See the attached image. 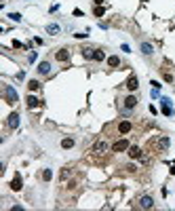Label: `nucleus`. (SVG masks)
Wrapping results in <instances>:
<instances>
[{"label":"nucleus","instance_id":"nucleus-2","mask_svg":"<svg viewBox=\"0 0 175 211\" xmlns=\"http://www.w3.org/2000/svg\"><path fill=\"white\" fill-rule=\"evenodd\" d=\"M160 103H162V114H165V116H173V106H171V99H169V97H162V99H160Z\"/></svg>","mask_w":175,"mask_h":211},{"label":"nucleus","instance_id":"nucleus-17","mask_svg":"<svg viewBox=\"0 0 175 211\" xmlns=\"http://www.w3.org/2000/svg\"><path fill=\"white\" fill-rule=\"evenodd\" d=\"M59 30H61V28H59L57 23H51V25H47V32L51 34V36H55V34H59Z\"/></svg>","mask_w":175,"mask_h":211},{"label":"nucleus","instance_id":"nucleus-5","mask_svg":"<svg viewBox=\"0 0 175 211\" xmlns=\"http://www.w3.org/2000/svg\"><path fill=\"white\" fill-rule=\"evenodd\" d=\"M19 114H17V112H13L11 114V116H8V127H11V129H17V127H19Z\"/></svg>","mask_w":175,"mask_h":211},{"label":"nucleus","instance_id":"nucleus-23","mask_svg":"<svg viewBox=\"0 0 175 211\" xmlns=\"http://www.w3.org/2000/svg\"><path fill=\"white\" fill-rule=\"evenodd\" d=\"M51 177H53V171H51V169L42 171V180H45V182H51Z\"/></svg>","mask_w":175,"mask_h":211},{"label":"nucleus","instance_id":"nucleus-9","mask_svg":"<svg viewBox=\"0 0 175 211\" xmlns=\"http://www.w3.org/2000/svg\"><path fill=\"white\" fill-rule=\"evenodd\" d=\"M135 106H137V97H135V95H129V97L125 99V108L127 110H133Z\"/></svg>","mask_w":175,"mask_h":211},{"label":"nucleus","instance_id":"nucleus-6","mask_svg":"<svg viewBox=\"0 0 175 211\" xmlns=\"http://www.w3.org/2000/svg\"><path fill=\"white\" fill-rule=\"evenodd\" d=\"M131 129H133V125H131L129 120H122V122H118V133H122V135H125V133H129Z\"/></svg>","mask_w":175,"mask_h":211},{"label":"nucleus","instance_id":"nucleus-11","mask_svg":"<svg viewBox=\"0 0 175 211\" xmlns=\"http://www.w3.org/2000/svg\"><path fill=\"white\" fill-rule=\"evenodd\" d=\"M129 156H131V158H142L144 154H142V150H139L137 146H131V148H129Z\"/></svg>","mask_w":175,"mask_h":211},{"label":"nucleus","instance_id":"nucleus-15","mask_svg":"<svg viewBox=\"0 0 175 211\" xmlns=\"http://www.w3.org/2000/svg\"><path fill=\"white\" fill-rule=\"evenodd\" d=\"M38 72L40 74H49L51 72V64H49V61H42V64L38 66Z\"/></svg>","mask_w":175,"mask_h":211},{"label":"nucleus","instance_id":"nucleus-10","mask_svg":"<svg viewBox=\"0 0 175 211\" xmlns=\"http://www.w3.org/2000/svg\"><path fill=\"white\" fill-rule=\"evenodd\" d=\"M108 150V142H97L93 146V152H97V154H101V152H106Z\"/></svg>","mask_w":175,"mask_h":211},{"label":"nucleus","instance_id":"nucleus-1","mask_svg":"<svg viewBox=\"0 0 175 211\" xmlns=\"http://www.w3.org/2000/svg\"><path fill=\"white\" fill-rule=\"evenodd\" d=\"M2 91H4V99H6V103H15V101H17V91L13 89L11 85H4Z\"/></svg>","mask_w":175,"mask_h":211},{"label":"nucleus","instance_id":"nucleus-18","mask_svg":"<svg viewBox=\"0 0 175 211\" xmlns=\"http://www.w3.org/2000/svg\"><path fill=\"white\" fill-rule=\"evenodd\" d=\"M61 148H66V150H68V148H74V139H72V137L61 139Z\"/></svg>","mask_w":175,"mask_h":211},{"label":"nucleus","instance_id":"nucleus-26","mask_svg":"<svg viewBox=\"0 0 175 211\" xmlns=\"http://www.w3.org/2000/svg\"><path fill=\"white\" fill-rule=\"evenodd\" d=\"M95 15L101 17V15H103V8H101V6H97V8H95Z\"/></svg>","mask_w":175,"mask_h":211},{"label":"nucleus","instance_id":"nucleus-29","mask_svg":"<svg viewBox=\"0 0 175 211\" xmlns=\"http://www.w3.org/2000/svg\"><path fill=\"white\" fill-rule=\"evenodd\" d=\"M93 2L97 4V6H99V4H103V0H93Z\"/></svg>","mask_w":175,"mask_h":211},{"label":"nucleus","instance_id":"nucleus-14","mask_svg":"<svg viewBox=\"0 0 175 211\" xmlns=\"http://www.w3.org/2000/svg\"><path fill=\"white\" fill-rule=\"evenodd\" d=\"M142 53H144V55H152V53H154V47L150 45V42H142Z\"/></svg>","mask_w":175,"mask_h":211},{"label":"nucleus","instance_id":"nucleus-20","mask_svg":"<svg viewBox=\"0 0 175 211\" xmlns=\"http://www.w3.org/2000/svg\"><path fill=\"white\" fill-rule=\"evenodd\" d=\"M108 66H112V68H116V66H120V59H118L116 55H112V57H108Z\"/></svg>","mask_w":175,"mask_h":211},{"label":"nucleus","instance_id":"nucleus-19","mask_svg":"<svg viewBox=\"0 0 175 211\" xmlns=\"http://www.w3.org/2000/svg\"><path fill=\"white\" fill-rule=\"evenodd\" d=\"M93 59H95V61H103V59H106V53L95 49V53H93Z\"/></svg>","mask_w":175,"mask_h":211},{"label":"nucleus","instance_id":"nucleus-28","mask_svg":"<svg viewBox=\"0 0 175 211\" xmlns=\"http://www.w3.org/2000/svg\"><path fill=\"white\" fill-rule=\"evenodd\" d=\"M152 87H154V89H158V91H160V87H162V85H160V82H156V80H152Z\"/></svg>","mask_w":175,"mask_h":211},{"label":"nucleus","instance_id":"nucleus-16","mask_svg":"<svg viewBox=\"0 0 175 211\" xmlns=\"http://www.w3.org/2000/svg\"><path fill=\"white\" fill-rule=\"evenodd\" d=\"M38 106H40L38 97H34V95H30V97H28V108L32 110V108H38Z\"/></svg>","mask_w":175,"mask_h":211},{"label":"nucleus","instance_id":"nucleus-25","mask_svg":"<svg viewBox=\"0 0 175 211\" xmlns=\"http://www.w3.org/2000/svg\"><path fill=\"white\" fill-rule=\"evenodd\" d=\"M13 47H15V49H25V47L21 45V42H19V40H15V42H13Z\"/></svg>","mask_w":175,"mask_h":211},{"label":"nucleus","instance_id":"nucleus-27","mask_svg":"<svg viewBox=\"0 0 175 211\" xmlns=\"http://www.w3.org/2000/svg\"><path fill=\"white\" fill-rule=\"evenodd\" d=\"M165 80H167V82H173V76L167 72V74H165Z\"/></svg>","mask_w":175,"mask_h":211},{"label":"nucleus","instance_id":"nucleus-13","mask_svg":"<svg viewBox=\"0 0 175 211\" xmlns=\"http://www.w3.org/2000/svg\"><path fill=\"white\" fill-rule=\"evenodd\" d=\"M11 190H15V192L21 190V177H19V175H15V180L11 182Z\"/></svg>","mask_w":175,"mask_h":211},{"label":"nucleus","instance_id":"nucleus-12","mask_svg":"<svg viewBox=\"0 0 175 211\" xmlns=\"http://www.w3.org/2000/svg\"><path fill=\"white\" fill-rule=\"evenodd\" d=\"M169 144H171V142H169V137H160V139H158V146H156V148H158V150L162 152V150H167V148H169Z\"/></svg>","mask_w":175,"mask_h":211},{"label":"nucleus","instance_id":"nucleus-4","mask_svg":"<svg viewBox=\"0 0 175 211\" xmlns=\"http://www.w3.org/2000/svg\"><path fill=\"white\" fill-rule=\"evenodd\" d=\"M139 207L142 209H152L154 207V198L152 196H142L139 198Z\"/></svg>","mask_w":175,"mask_h":211},{"label":"nucleus","instance_id":"nucleus-24","mask_svg":"<svg viewBox=\"0 0 175 211\" xmlns=\"http://www.w3.org/2000/svg\"><path fill=\"white\" fill-rule=\"evenodd\" d=\"M8 17H11V19H13V21H17V23H19V21H21V15H19V13H11V15H8Z\"/></svg>","mask_w":175,"mask_h":211},{"label":"nucleus","instance_id":"nucleus-21","mask_svg":"<svg viewBox=\"0 0 175 211\" xmlns=\"http://www.w3.org/2000/svg\"><path fill=\"white\" fill-rule=\"evenodd\" d=\"M28 89H30V91H38V89H40V82H38V80H30V82H28Z\"/></svg>","mask_w":175,"mask_h":211},{"label":"nucleus","instance_id":"nucleus-7","mask_svg":"<svg viewBox=\"0 0 175 211\" xmlns=\"http://www.w3.org/2000/svg\"><path fill=\"white\" fill-rule=\"evenodd\" d=\"M125 85H127V89H129V91H137L139 80H137V76H131V78H129V80H127Z\"/></svg>","mask_w":175,"mask_h":211},{"label":"nucleus","instance_id":"nucleus-8","mask_svg":"<svg viewBox=\"0 0 175 211\" xmlns=\"http://www.w3.org/2000/svg\"><path fill=\"white\" fill-rule=\"evenodd\" d=\"M55 59H57V61H68V59H70V51H68V49L57 51V53H55Z\"/></svg>","mask_w":175,"mask_h":211},{"label":"nucleus","instance_id":"nucleus-3","mask_svg":"<svg viewBox=\"0 0 175 211\" xmlns=\"http://www.w3.org/2000/svg\"><path fill=\"white\" fill-rule=\"evenodd\" d=\"M129 142H127V139H118V142L114 144V146H112V150H114V152H125V150H129Z\"/></svg>","mask_w":175,"mask_h":211},{"label":"nucleus","instance_id":"nucleus-22","mask_svg":"<svg viewBox=\"0 0 175 211\" xmlns=\"http://www.w3.org/2000/svg\"><path fill=\"white\" fill-rule=\"evenodd\" d=\"M93 53H95V49H82V57L84 59H93Z\"/></svg>","mask_w":175,"mask_h":211}]
</instances>
